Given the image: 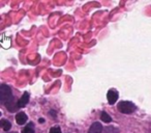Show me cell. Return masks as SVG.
<instances>
[{
  "label": "cell",
  "mask_w": 151,
  "mask_h": 133,
  "mask_svg": "<svg viewBox=\"0 0 151 133\" xmlns=\"http://www.w3.org/2000/svg\"><path fill=\"white\" fill-rule=\"evenodd\" d=\"M13 94H12V89L9 85L6 84H1L0 85V103L2 105H5L6 102L13 98Z\"/></svg>",
  "instance_id": "6da1fadb"
},
{
  "label": "cell",
  "mask_w": 151,
  "mask_h": 133,
  "mask_svg": "<svg viewBox=\"0 0 151 133\" xmlns=\"http://www.w3.org/2000/svg\"><path fill=\"white\" fill-rule=\"evenodd\" d=\"M117 108L121 113H124V114H130L132 112L136 111L137 109V106L134 105V103L129 101H121L118 103L117 105Z\"/></svg>",
  "instance_id": "7a4b0ae2"
},
{
  "label": "cell",
  "mask_w": 151,
  "mask_h": 133,
  "mask_svg": "<svg viewBox=\"0 0 151 133\" xmlns=\"http://www.w3.org/2000/svg\"><path fill=\"white\" fill-rule=\"evenodd\" d=\"M118 97H119V95H118V92L114 91V89H110V91L108 92V94H107L108 101H109V104H111V105L115 104V102L118 100Z\"/></svg>",
  "instance_id": "3957f363"
},
{
  "label": "cell",
  "mask_w": 151,
  "mask_h": 133,
  "mask_svg": "<svg viewBox=\"0 0 151 133\" xmlns=\"http://www.w3.org/2000/svg\"><path fill=\"white\" fill-rule=\"evenodd\" d=\"M103 130H104V128H103V126H101V123L95 122V123H93V124L91 125L90 128H89L88 133H101Z\"/></svg>",
  "instance_id": "277c9868"
},
{
  "label": "cell",
  "mask_w": 151,
  "mask_h": 133,
  "mask_svg": "<svg viewBox=\"0 0 151 133\" xmlns=\"http://www.w3.org/2000/svg\"><path fill=\"white\" fill-rule=\"evenodd\" d=\"M28 102H29V94L24 93L23 96H22V97L20 98L19 101H18V106H19L20 108L25 107V106L28 104Z\"/></svg>",
  "instance_id": "5b68a950"
},
{
  "label": "cell",
  "mask_w": 151,
  "mask_h": 133,
  "mask_svg": "<svg viewBox=\"0 0 151 133\" xmlns=\"http://www.w3.org/2000/svg\"><path fill=\"white\" fill-rule=\"evenodd\" d=\"M5 106H6V108L11 112L16 111L17 107H19V106H18V103H16V100H15V98H14V97L12 98V99L9 100V102H6V103H5Z\"/></svg>",
  "instance_id": "8992f818"
},
{
  "label": "cell",
  "mask_w": 151,
  "mask_h": 133,
  "mask_svg": "<svg viewBox=\"0 0 151 133\" xmlns=\"http://www.w3.org/2000/svg\"><path fill=\"white\" fill-rule=\"evenodd\" d=\"M27 116L24 112H19V113L16 116V122L19 125H23L25 124V122H27Z\"/></svg>",
  "instance_id": "52a82bcc"
},
{
  "label": "cell",
  "mask_w": 151,
  "mask_h": 133,
  "mask_svg": "<svg viewBox=\"0 0 151 133\" xmlns=\"http://www.w3.org/2000/svg\"><path fill=\"white\" fill-rule=\"evenodd\" d=\"M0 126L2 127V129L4 131H9V129L12 128V124L6 120H1V122H0Z\"/></svg>",
  "instance_id": "ba28073f"
},
{
  "label": "cell",
  "mask_w": 151,
  "mask_h": 133,
  "mask_svg": "<svg viewBox=\"0 0 151 133\" xmlns=\"http://www.w3.org/2000/svg\"><path fill=\"white\" fill-rule=\"evenodd\" d=\"M22 133H34V125L33 123H29L25 128L22 130Z\"/></svg>",
  "instance_id": "9c48e42d"
},
{
  "label": "cell",
  "mask_w": 151,
  "mask_h": 133,
  "mask_svg": "<svg viewBox=\"0 0 151 133\" xmlns=\"http://www.w3.org/2000/svg\"><path fill=\"white\" fill-rule=\"evenodd\" d=\"M101 121H103L104 123H110L112 121V118H111V116H109V114L107 113V112H101Z\"/></svg>",
  "instance_id": "30bf717a"
},
{
  "label": "cell",
  "mask_w": 151,
  "mask_h": 133,
  "mask_svg": "<svg viewBox=\"0 0 151 133\" xmlns=\"http://www.w3.org/2000/svg\"><path fill=\"white\" fill-rule=\"evenodd\" d=\"M104 133H119V130L115 127H107L104 130Z\"/></svg>",
  "instance_id": "8fae6325"
},
{
  "label": "cell",
  "mask_w": 151,
  "mask_h": 133,
  "mask_svg": "<svg viewBox=\"0 0 151 133\" xmlns=\"http://www.w3.org/2000/svg\"><path fill=\"white\" fill-rule=\"evenodd\" d=\"M50 133H62V132H61V129L59 127H52L50 129Z\"/></svg>",
  "instance_id": "7c38bea8"
},
{
  "label": "cell",
  "mask_w": 151,
  "mask_h": 133,
  "mask_svg": "<svg viewBox=\"0 0 151 133\" xmlns=\"http://www.w3.org/2000/svg\"><path fill=\"white\" fill-rule=\"evenodd\" d=\"M38 122H40V123H44L45 120H44V118H40V120H38Z\"/></svg>",
  "instance_id": "4fadbf2b"
},
{
  "label": "cell",
  "mask_w": 151,
  "mask_h": 133,
  "mask_svg": "<svg viewBox=\"0 0 151 133\" xmlns=\"http://www.w3.org/2000/svg\"><path fill=\"white\" fill-rule=\"evenodd\" d=\"M11 133H15V132H11Z\"/></svg>",
  "instance_id": "5bb4252c"
},
{
  "label": "cell",
  "mask_w": 151,
  "mask_h": 133,
  "mask_svg": "<svg viewBox=\"0 0 151 133\" xmlns=\"http://www.w3.org/2000/svg\"><path fill=\"white\" fill-rule=\"evenodd\" d=\"M149 133H151V131H150V132H149Z\"/></svg>",
  "instance_id": "9a60e30c"
}]
</instances>
